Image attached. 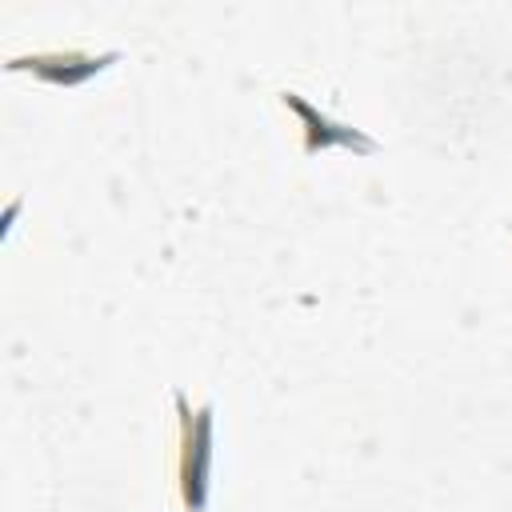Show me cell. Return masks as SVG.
<instances>
[{
    "label": "cell",
    "mask_w": 512,
    "mask_h": 512,
    "mask_svg": "<svg viewBox=\"0 0 512 512\" xmlns=\"http://www.w3.org/2000/svg\"><path fill=\"white\" fill-rule=\"evenodd\" d=\"M180 416V448H176V492L184 512L208 508V476H212V404L188 408L184 392H172Z\"/></svg>",
    "instance_id": "1"
},
{
    "label": "cell",
    "mask_w": 512,
    "mask_h": 512,
    "mask_svg": "<svg viewBox=\"0 0 512 512\" xmlns=\"http://www.w3.org/2000/svg\"><path fill=\"white\" fill-rule=\"evenodd\" d=\"M280 104H284V108L296 116V124H300V152H304V156H316V152H328V148H348V152H356V156H372V152L380 148L368 132L332 120L328 112L312 108L300 92H288V88H284V92H280Z\"/></svg>",
    "instance_id": "2"
},
{
    "label": "cell",
    "mask_w": 512,
    "mask_h": 512,
    "mask_svg": "<svg viewBox=\"0 0 512 512\" xmlns=\"http://www.w3.org/2000/svg\"><path fill=\"white\" fill-rule=\"evenodd\" d=\"M120 52H80V48H56V52H32V56H12L8 72H32L36 80L52 88H80L84 80L100 76L108 64H116Z\"/></svg>",
    "instance_id": "3"
}]
</instances>
